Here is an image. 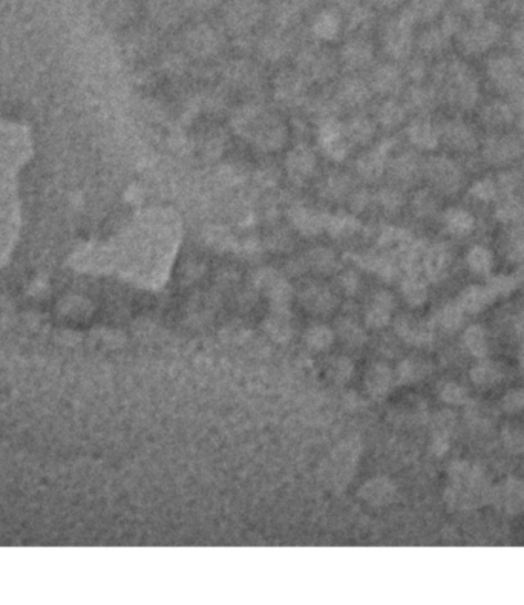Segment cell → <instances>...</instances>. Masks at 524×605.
Returning <instances> with one entry per match:
<instances>
[{
	"label": "cell",
	"mask_w": 524,
	"mask_h": 605,
	"mask_svg": "<svg viewBox=\"0 0 524 605\" xmlns=\"http://www.w3.org/2000/svg\"><path fill=\"white\" fill-rule=\"evenodd\" d=\"M492 82L501 89L511 91L520 85V67L511 57H495L487 64Z\"/></svg>",
	"instance_id": "cell-12"
},
{
	"label": "cell",
	"mask_w": 524,
	"mask_h": 605,
	"mask_svg": "<svg viewBox=\"0 0 524 605\" xmlns=\"http://www.w3.org/2000/svg\"><path fill=\"white\" fill-rule=\"evenodd\" d=\"M408 137L414 146L420 149H434L439 143V134L435 128L426 120H417L408 129Z\"/></svg>",
	"instance_id": "cell-25"
},
{
	"label": "cell",
	"mask_w": 524,
	"mask_h": 605,
	"mask_svg": "<svg viewBox=\"0 0 524 605\" xmlns=\"http://www.w3.org/2000/svg\"><path fill=\"white\" fill-rule=\"evenodd\" d=\"M500 502L505 507L515 509L524 505V486L516 480H509L500 491Z\"/></svg>",
	"instance_id": "cell-37"
},
{
	"label": "cell",
	"mask_w": 524,
	"mask_h": 605,
	"mask_svg": "<svg viewBox=\"0 0 524 605\" xmlns=\"http://www.w3.org/2000/svg\"><path fill=\"white\" fill-rule=\"evenodd\" d=\"M445 225L453 235H466L474 227V216L463 209H449L445 213Z\"/></svg>",
	"instance_id": "cell-31"
},
{
	"label": "cell",
	"mask_w": 524,
	"mask_h": 605,
	"mask_svg": "<svg viewBox=\"0 0 524 605\" xmlns=\"http://www.w3.org/2000/svg\"><path fill=\"white\" fill-rule=\"evenodd\" d=\"M268 245L273 250H287L288 245H291V239L286 231H273L272 236L268 238Z\"/></svg>",
	"instance_id": "cell-56"
},
{
	"label": "cell",
	"mask_w": 524,
	"mask_h": 605,
	"mask_svg": "<svg viewBox=\"0 0 524 605\" xmlns=\"http://www.w3.org/2000/svg\"><path fill=\"white\" fill-rule=\"evenodd\" d=\"M222 149H224L222 137L216 134L206 137L200 143V152L202 154V158L207 159V161H213V159L220 157L222 154Z\"/></svg>",
	"instance_id": "cell-44"
},
{
	"label": "cell",
	"mask_w": 524,
	"mask_h": 605,
	"mask_svg": "<svg viewBox=\"0 0 524 605\" xmlns=\"http://www.w3.org/2000/svg\"><path fill=\"white\" fill-rule=\"evenodd\" d=\"M514 287H515L514 279L506 278V276H498V278H495L489 286V288L492 290V293L495 296L500 295V293H503V295L509 293V291H511Z\"/></svg>",
	"instance_id": "cell-57"
},
{
	"label": "cell",
	"mask_w": 524,
	"mask_h": 605,
	"mask_svg": "<svg viewBox=\"0 0 524 605\" xmlns=\"http://www.w3.org/2000/svg\"><path fill=\"white\" fill-rule=\"evenodd\" d=\"M435 82L439 83L445 97L460 107H471L478 98V85L474 76L464 64L446 62L435 71Z\"/></svg>",
	"instance_id": "cell-1"
},
{
	"label": "cell",
	"mask_w": 524,
	"mask_h": 605,
	"mask_svg": "<svg viewBox=\"0 0 524 605\" xmlns=\"http://www.w3.org/2000/svg\"><path fill=\"white\" fill-rule=\"evenodd\" d=\"M442 398L448 403L460 405L466 400V389L457 383H448L442 391Z\"/></svg>",
	"instance_id": "cell-52"
},
{
	"label": "cell",
	"mask_w": 524,
	"mask_h": 605,
	"mask_svg": "<svg viewBox=\"0 0 524 605\" xmlns=\"http://www.w3.org/2000/svg\"><path fill=\"white\" fill-rule=\"evenodd\" d=\"M471 193L482 201H491L495 198V195H497V186H495V183L491 179H482L472 187Z\"/></svg>",
	"instance_id": "cell-51"
},
{
	"label": "cell",
	"mask_w": 524,
	"mask_h": 605,
	"mask_svg": "<svg viewBox=\"0 0 524 605\" xmlns=\"http://www.w3.org/2000/svg\"><path fill=\"white\" fill-rule=\"evenodd\" d=\"M505 407L511 412L524 411V391L509 392L505 397Z\"/></svg>",
	"instance_id": "cell-55"
},
{
	"label": "cell",
	"mask_w": 524,
	"mask_h": 605,
	"mask_svg": "<svg viewBox=\"0 0 524 605\" xmlns=\"http://www.w3.org/2000/svg\"><path fill=\"white\" fill-rule=\"evenodd\" d=\"M319 143L326 155L331 159L340 161L348 154L349 141L347 140L344 126L336 119H330L320 123Z\"/></svg>",
	"instance_id": "cell-6"
},
{
	"label": "cell",
	"mask_w": 524,
	"mask_h": 605,
	"mask_svg": "<svg viewBox=\"0 0 524 605\" xmlns=\"http://www.w3.org/2000/svg\"><path fill=\"white\" fill-rule=\"evenodd\" d=\"M391 148L390 141L382 143L374 150L367 152L358 159V172L362 178L368 181H376L382 177L385 170V163H387V155Z\"/></svg>",
	"instance_id": "cell-15"
},
{
	"label": "cell",
	"mask_w": 524,
	"mask_h": 605,
	"mask_svg": "<svg viewBox=\"0 0 524 605\" xmlns=\"http://www.w3.org/2000/svg\"><path fill=\"white\" fill-rule=\"evenodd\" d=\"M265 111L256 105H245L239 107L232 116V126L238 135H241L247 140H252V137L256 132L261 121L264 120Z\"/></svg>",
	"instance_id": "cell-14"
},
{
	"label": "cell",
	"mask_w": 524,
	"mask_h": 605,
	"mask_svg": "<svg viewBox=\"0 0 524 605\" xmlns=\"http://www.w3.org/2000/svg\"><path fill=\"white\" fill-rule=\"evenodd\" d=\"M288 216L295 227L305 236H315L325 230L326 215H322L316 210L301 206V204L291 206L288 209Z\"/></svg>",
	"instance_id": "cell-13"
},
{
	"label": "cell",
	"mask_w": 524,
	"mask_h": 605,
	"mask_svg": "<svg viewBox=\"0 0 524 605\" xmlns=\"http://www.w3.org/2000/svg\"><path fill=\"white\" fill-rule=\"evenodd\" d=\"M245 178H247V173L243 167H239L236 164H227L216 170L213 177V183L220 191H225V188L241 186Z\"/></svg>",
	"instance_id": "cell-30"
},
{
	"label": "cell",
	"mask_w": 524,
	"mask_h": 605,
	"mask_svg": "<svg viewBox=\"0 0 524 605\" xmlns=\"http://www.w3.org/2000/svg\"><path fill=\"white\" fill-rule=\"evenodd\" d=\"M503 440L506 448L515 452V454H523L524 452V426H507L503 431Z\"/></svg>",
	"instance_id": "cell-45"
},
{
	"label": "cell",
	"mask_w": 524,
	"mask_h": 605,
	"mask_svg": "<svg viewBox=\"0 0 524 605\" xmlns=\"http://www.w3.org/2000/svg\"><path fill=\"white\" fill-rule=\"evenodd\" d=\"M338 98L342 105L358 107L363 106L369 98V87L359 78L345 80L338 91Z\"/></svg>",
	"instance_id": "cell-22"
},
{
	"label": "cell",
	"mask_w": 524,
	"mask_h": 605,
	"mask_svg": "<svg viewBox=\"0 0 524 605\" xmlns=\"http://www.w3.org/2000/svg\"><path fill=\"white\" fill-rule=\"evenodd\" d=\"M425 71H426L425 63L421 62V60H411L410 63H408V67H406L408 76H410L412 80H416V82H417V80L423 78Z\"/></svg>",
	"instance_id": "cell-61"
},
{
	"label": "cell",
	"mask_w": 524,
	"mask_h": 605,
	"mask_svg": "<svg viewBox=\"0 0 524 605\" xmlns=\"http://www.w3.org/2000/svg\"><path fill=\"white\" fill-rule=\"evenodd\" d=\"M186 67H187V63L184 60V57L180 55V54L169 55L163 63V68L166 69L167 74H171V76L183 74Z\"/></svg>",
	"instance_id": "cell-53"
},
{
	"label": "cell",
	"mask_w": 524,
	"mask_h": 605,
	"mask_svg": "<svg viewBox=\"0 0 524 605\" xmlns=\"http://www.w3.org/2000/svg\"><path fill=\"white\" fill-rule=\"evenodd\" d=\"M287 173L295 183H304L316 169V157L307 146L299 144L290 152L286 159Z\"/></svg>",
	"instance_id": "cell-10"
},
{
	"label": "cell",
	"mask_w": 524,
	"mask_h": 605,
	"mask_svg": "<svg viewBox=\"0 0 524 605\" xmlns=\"http://www.w3.org/2000/svg\"><path fill=\"white\" fill-rule=\"evenodd\" d=\"M371 85L373 89L383 96H394L400 89H402L403 78L400 71L391 64H383V67L377 68L374 74L371 76Z\"/></svg>",
	"instance_id": "cell-19"
},
{
	"label": "cell",
	"mask_w": 524,
	"mask_h": 605,
	"mask_svg": "<svg viewBox=\"0 0 524 605\" xmlns=\"http://www.w3.org/2000/svg\"><path fill=\"white\" fill-rule=\"evenodd\" d=\"M463 310L460 305H446L445 308L440 313V324L446 328V330H457L462 325L463 320Z\"/></svg>",
	"instance_id": "cell-48"
},
{
	"label": "cell",
	"mask_w": 524,
	"mask_h": 605,
	"mask_svg": "<svg viewBox=\"0 0 524 605\" xmlns=\"http://www.w3.org/2000/svg\"><path fill=\"white\" fill-rule=\"evenodd\" d=\"M325 230L329 231L330 235L336 236V238L351 236V235H354V233H358L360 230V222H359L358 218L349 216L345 213L330 215V216H326Z\"/></svg>",
	"instance_id": "cell-26"
},
{
	"label": "cell",
	"mask_w": 524,
	"mask_h": 605,
	"mask_svg": "<svg viewBox=\"0 0 524 605\" xmlns=\"http://www.w3.org/2000/svg\"><path fill=\"white\" fill-rule=\"evenodd\" d=\"M414 16L411 14L410 17H403L402 20L396 21L388 26L387 33H385L383 45L387 53L394 58H406L411 53V24Z\"/></svg>",
	"instance_id": "cell-8"
},
{
	"label": "cell",
	"mask_w": 524,
	"mask_h": 605,
	"mask_svg": "<svg viewBox=\"0 0 524 605\" xmlns=\"http://www.w3.org/2000/svg\"><path fill=\"white\" fill-rule=\"evenodd\" d=\"M420 170V164L416 155L406 154L399 155L394 161L391 163V172L394 175V178L402 181V183H411L414 178H417Z\"/></svg>",
	"instance_id": "cell-28"
},
{
	"label": "cell",
	"mask_w": 524,
	"mask_h": 605,
	"mask_svg": "<svg viewBox=\"0 0 524 605\" xmlns=\"http://www.w3.org/2000/svg\"><path fill=\"white\" fill-rule=\"evenodd\" d=\"M261 54L264 55L267 60L279 62L283 57L288 55L290 45L288 42L281 37V35H267V37L261 42Z\"/></svg>",
	"instance_id": "cell-34"
},
{
	"label": "cell",
	"mask_w": 524,
	"mask_h": 605,
	"mask_svg": "<svg viewBox=\"0 0 524 605\" xmlns=\"http://www.w3.org/2000/svg\"><path fill=\"white\" fill-rule=\"evenodd\" d=\"M225 78L238 89H253L258 86L259 74L252 63L238 60L230 63L225 69Z\"/></svg>",
	"instance_id": "cell-18"
},
{
	"label": "cell",
	"mask_w": 524,
	"mask_h": 605,
	"mask_svg": "<svg viewBox=\"0 0 524 605\" xmlns=\"http://www.w3.org/2000/svg\"><path fill=\"white\" fill-rule=\"evenodd\" d=\"M202 239L210 249H213L216 252L236 249L238 245L235 238H233V233L227 227H224V225L220 224H212V225H207V227H204Z\"/></svg>",
	"instance_id": "cell-24"
},
{
	"label": "cell",
	"mask_w": 524,
	"mask_h": 605,
	"mask_svg": "<svg viewBox=\"0 0 524 605\" xmlns=\"http://www.w3.org/2000/svg\"><path fill=\"white\" fill-rule=\"evenodd\" d=\"M313 31H315L319 39L331 40L336 37V34L339 31V20L336 19V16H333V14H322V16L316 20L315 26H313Z\"/></svg>",
	"instance_id": "cell-40"
},
{
	"label": "cell",
	"mask_w": 524,
	"mask_h": 605,
	"mask_svg": "<svg viewBox=\"0 0 524 605\" xmlns=\"http://www.w3.org/2000/svg\"><path fill=\"white\" fill-rule=\"evenodd\" d=\"M443 0H416L414 3V17L431 19L440 10Z\"/></svg>",
	"instance_id": "cell-49"
},
{
	"label": "cell",
	"mask_w": 524,
	"mask_h": 605,
	"mask_svg": "<svg viewBox=\"0 0 524 605\" xmlns=\"http://www.w3.org/2000/svg\"><path fill=\"white\" fill-rule=\"evenodd\" d=\"M369 201H371V196L365 191L354 192L351 196H349V204H351V209L354 211H363V210H365L367 206L369 204Z\"/></svg>",
	"instance_id": "cell-58"
},
{
	"label": "cell",
	"mask_w": 524,
	"mask_h": 605,
	"mask_svg": "<svg viewBox=\"0 0 524 605\" xmlns=\"http://www.w3.org/2000/svg\"><path fill=\"white\" fill-rule=\"evenodd\" d=\"M351 179L345 173H331L322 184V195L329 200H340L349 193Z\"/></svg>",
	"instance_id": "cell-33"
},
{
	"label": "cell",
	"mask_w": 524,
	"mask_h": 605,
	"mask_svg": "<svg viewBox=\"0 0 524 605\" xmlns=\"http://www.w3.org/2000/svg\"><path fill=\"white\" fill-rule=\"evenodd\" d=\"M434 98H435L434 94L429 89H426V87L416 86V87H412V89H410V92H408L406 103L412 109V111H416L419 114H425L433 109Z\"/></svg>",
	"instance_id": "cell-36"
},
{
	"label": "cell",
	"mask_w": 524,
	"mask_h": 605,
	"mask_svg": "<svg viewBox=\"0 0 524 605\" xmlns=\"http://www.w3.org/2000/svg\"><path fill=\"white\" fill-rule=\"evenodd\" d=\"M336 71V62L331 54L319 48L304 49L297 58V72L305 80L325 82L333 77Z\"/></svg>",
	"instance_id": "cell-2"
},
{
	"label": "cell",
	"mask_w": 524,
	"mask_h": 605,
	"mask_svg": "<svg viewBox=\"0 0 524 605\" xmlns=\"http://www.w3.org/2000/svg\"><path fill=\"white\" fill-rule=\"evenodd\" d=\"M412 209H414V211H416V215H419L420 218L431 216L437 209L435 198L428 191H421L416 196H414Z\"/></svg>",
	"instance_id": "cell-46"
},
{
	"label": "cell",
	"mask_w": 524,
	"mask_h": 605,
	"mask_svg": "<svg viewBox=\"0 0 524 605\" xmlns=\"http://www.w3.org/2000/svg\"><path fill=\"white\" fill-rule=\"evenodd\" d=\"M521 211L523 210H521L520 204H516L514 201H509V202L505 204L503 209H501L500 215H501V218H503V220L515 221V220H518V216L521 215Z\"/></svg>",
	"instance_id": "cell-59"
},
{
	"label": "cell",
	"mask_w": 524,
	"mask_h": 605,
	"mask_svg": "<svg viewBox=\"0 0 524 605\" xmlns=\"http://www.w3.org/2000/svg\"><path fill=\"white\" fill-rule=\"evenodd\" d=\"M402 290H403L405 299L411 305H420L426 301L428 291H426L425 283L421 282L419 278H408L403 282Z\"/></svg>",
	"instance_id": "cell-41"
},
{
	"label": "cell",
	"mask_w": 524,
	"mask_h": 605,
	"mask_svg": "<svg viewBox=\"0 0 524 605\" xmlns=\"http://www.w3.org/2000/svg\"><path fill=\"white\" fill-rule=\"evenodd\" d=\"M507 252L509 256L515 261L524 258V231H521V229H515L512 231L511 238H509Z\"/></svg>",
	"instance_id": "cell-50"
},
{
	"label": "cell",
	"mask_w": 524,
	"mask_h": 605,
	"mask_svg": "<svg viewBox=\"0 0 524 605\" xmlns=\"http://www.w3.org/2000/svg\"><path fill=\"white\" fill-rule=\"evenodd\" d=\"M482 119L487 126L503 128L512 121L514 112L511 106L503 103V101H492L491 105H487L483 109Z\"/></svg>",
	"instance_id": "cell-29"
},
{
	"label": "cell",
	"mask_w": 524,
	"mask_h": 605,
	"mask_svg": "<svg viewBox=\"0 0 524 605\" xmlns=\"http://www.w3.org/2000/svg\"><path fill=\"white\" fill-rule=\"evenodd\" d=\"M330 301V295L325 293L324 290H310L307 293V302L315 307H325Z\"/></svg>",
	"instance_id": "cell-60"
},
{
	"label": "cell",
	"mask_w": 524,
	"mask_h": 605,
	"mask_svg": "<svg viewBox=\"0 0 524 605\" xmlns=\"http://www.w3.org/2000/svg\"><path fill=\"white\" fill-rule=\"evenodd\" d=\"M524 152V143L518 135L506 134L494 137L484 146V157L492 164H509L520 158Z\"/></svg>",
	"instance_id": "cell-5"
},
{
	"label": "cell",
	"mask_w": 524,
	"mask_h": 605,
	"mask_svg": "<svg viewBox=\"0 0 524 605\" xmlns=\"http://www.w3.org/2000/svg\"><path fill=\"white\" fill-rule=\"evenodd\" d=\"M449 252L445 245L435 244L429 245L425 249L423 261H421V270L429 276L431 279L442 278L449 265Z\"/></svg>",
	"instance_id": "cell-17"
},
{
	"label": "cell",
	"mask_w": 524,
	"mask_h": 605,
	"mask_svg": "<svg viewBox=\"0 0 524 605\" xmlns=\"http://www.w3.org/2000/svg\"><path fill=\"white\" fill-rule=\"evenodd\" d=\"M287 140V128L283 123L272 114H265L261 121L256 132L252 137V141L256 148L264 152H274L281 149Z\"/></svg>",
	"instance_id": "cell-7"
},
{
	"label": "cell",
	"mask_w": 524,
	"mask_h": 605,
	"mask_svg": "<svg viewBox=\"0 0 524 605\" xmlns=\"http://www.w3.org/2000/svg\"><path fill=\"white\" fill-rule=\"evenodd\" d=\"M308 264L319 272H330L336 265L334 253L329 249H315L308 253Z\"/></svg>",
	"instance_id": "cell-42"
},
{
	"label": "cell",
	"mask_w": 524,
	"mask_h": 605,
	"mask_svg": "<svg viewBox=\"0 0 524 605\" xmlns=\"http://www.w3.org/2000/svg\"><path fill=\"white\" fill-rule=\"evenodd\" d=\"M445 40H446V34L443 33L442 29H429V31L423 33V35L420 37L419 45L425 53L435 54L443 49Z\"/></svg>",
	"instance_id": "cell-43"
},
{
	"label": "cell",
	"mask_w": 524,
	"mask_h": 605,
	"mask_svg": "<svg viewBox=\"0 0 524 605\" xmlns=\"http://www.w3.org/2000/svg\"><path fill=\"white\" fill-rule=\"evenodd\" d=\"M498 26L492 21H480L462 35V48L468 54H482L498 39Z\"/></svg>",
	"instance_id": "cell-9"
},
{
	"label": "cell",
	"mask_w": 524,
	"mask_h": 605,
	"mask_svg": "<svg viewBox=\"0 0 524 605\" xmlns=\"http://www.w3.org/2000/svg\"><path fill=\"white\" fill-rule=\"evenodd\" d=\"M514 43H515V46L521 51V53H524V26L520 28L518 31L515 33Z\"/></svg>",
	"instance_id": "cell-62"
},
{
	"label": "cell",
	"mask_w": 524,
	"mask_h": 605,
	"mask_svg": "<svg viewBox=\"0 0 524 605\" xmlns=\"http://www.w3.org/2000/svg\"><path fill=\"white\" fill-rule=\"evenodd\" d=\"M471 378L474 380L475 385L489 386V385L497 383V380L500 378V371L497 367H494L492 363L483 362V363H480V365L472 368Z\"/></svg>",
	"instance_id": "cell-39"
},
{
	"label": "cell",
	"mask_w": 524,
	"mask_h": 605,
	"mask_svg": "<svg viewBox=\"0 0 524 605\" xmlns=\"http://www.w3.org/2000/svg\"><path fill=\"white\" fill-rule=\"evenodd\" d=\"M274 96L282 105L299 106L307 96V80L297 71H282L274 78Z\"/></svg>",
	"instance_id": "cell-4"
},
{
	"label": "cell",
	"mask_w": 524,
	"mask_h": 605,
	"mask_svg": "<svg viewBox=\"0 0 524 605\" xmlns=\"http://www.w3.org/2000/svg\"><path fill=\"white\" fill-rule=\"evenodd\" d=\"M340 57L347 68L363 69L373 60V49L365 42L354 40L351 43H347L344 49H342Z\"/></svg>",
	"instance_id": "cell-23"
},
{
	"label": "cell",
	"mask_w": 524,
	"mask_h": 605,
	"mask_svg": "<svg viewBox=\"0 0 524 605\" xmlns=\"http://www.w3.org/2000/svg\"><path fill=\"white\" fill-rule=\"evenodd\" d=\"M377 201L385 211H388V213H396V211H399L400 207H402L403 196L400 192L394 191V188H383V191L378 192Z\"/></svg>",
	"instance_id": "cell-47"
},
{
	"label": "cell",
	"mask_w": 524,
	"mask_h": 605,
	"mask_svg": "<svg viewBox=\"0 0 524 605\" xmlns=\"http://www.w3.org/2000/svg\"><path fill=\"white\" fill-rule=\"evenodd\" d=\"M446 144L458 152H471L477 148V138L472 129L460 121H451L443 128Z\"/></svg>",
	"instance_id": "cell-16"
},
{
	"label": "cell",
	"mask_w": 524,
	"mask_h": 605,
	"mask_svg": "<svg viewBox=\"0 0 524 605\" xmlns=\"http://www.w3.org/2000/svg\"><path fill=\"white\" fill-rule=\"evenodd\" d=\"M220 45H221L220 35H218L212 28H207V26H198L192 29L186 37V46L189 49V53L198 58L215 55L216 51L220 49Z\"/></svg>",
	"instance_id": "cell-11"
},
{
	"label": "cell",
	"mask_w": 524,
	"mask_h": 605,
	"mask_svg": "<svg viewBox=\"0 0 524 605\" xmlns=\"http://www.w3.org/2000/svg\"><path fill=\"white\" fill-rule=\"evenodd\" d=\"M259 17V10L254 0H236L227 14L229 25L236 31L249 29Z\"/></svg>",
	"instance_id": "cell-20"
},
{
	"label": "cell",
	"mask_w": 524,
	"mask_h": 605,
	"mask_svg": "<svg viewBox=\"0 0 524 605\" xmlns=\"http://www.w3.org/2000/svg\"><path fill=\"white\" fill-rule=\"evenodd\" d=\"M495 295L489 287L472 286L463 290V293L458 299V305L466 313H480L483 311L487 305H491Z\"/></svg>",
	"instance_id": "cell-21"
},
{
	"label": "cell",
	"mask_w": 524,
	"mask_h": 605,
	"mask_svg": "<svg viewBox=\"0 0 524 605\" xmlns=\"http://www.w3.org/2000/svg\"><path fill=\"white\" fill-rule=\"evenodd\" d=\"M405 114H406L405 107L402 105L397 103V101L390 100V101H385L381 109H378L377 119L381 121L382 126L392 129V128H397L400 123L405 120Z\"/></svg>",
	"instance_id": "cell-35"
},
{
	"label": "cell",
	"mask_w": 524,
	"mask_h": 605,
	"mask_svg": "<svg viewBox=\"0 0 524 605\" xmlns=\"http://www.w3.org/2000/svg\"><path fill=\"white\" fill-rule=\"evenodd\" d=\"M521 367H523V371H524V360H523V365Z\"/></svg>",
	"instance_id": "cell-64"
},
{
	"label": "cell",
	"mask_w": 524,
	"mask_h": 605,
	"mask_svg": "<svg viewBox=\"0 0 524 605\" xmlns=\"http://www.w3.org/2000/svg\"><path fill=\"white\" fill-rule=\"evenodd\" d=\"M347 140L353 144H367L374 135L373 121L367 116H354V119L344 126Z\"/></svg>",
	"instance_id": "cell-27"
},
{
	"label": "cell",
	"mask_w": 524,
	"mask_h": 605,
	"mask_svg": "<svg viewBox=\"0 0 524 605\" xmlns=\"http://www.w3.org/2000/svg\"><path fill=\"white\" fill-rule=\"evenodd\" d=\"M466 262H468L469 268L474 273L486 274L492 267V256H491L489 250H486L484 247H482V245H477V247H474V249L469 250Z\"/></svg>",
	"instance_id": "cell-38"
},
{
	"label": "cell",
	"mask_w": 524,
	"mask_h": 605,
	"mask_svg": "<svg viewBox=\"0 0 524 605\" xmlns=\"http://www.w3.org/2000/svg\"><path fill=\"white\" fill-rule=\"evenodd\" d=\"M256 183L262 187V188H270L276 184V181H278V172H276L273 167H264V169H261L256 173Z\"/></svg>",
	"instance_id": "cell-54"
},
{
	"label": "cell",
	"mask_w": 524,
	"mask_h": 605,
	"mask_svg": "<svg viewBox=\"0 0 524 605\" xmlns=\"http://www.w3.org/2000/svg\"><path fill=\"white\" fill-rule=\"evenodd\" d=\"M463 342H464V347L468 348V351L474 357H477V359H484L487 353H489L486 334L482 326L478 325L469 326L463 334Z\"/></svg>",
	"instance_id": "cell-32"
},
{
	"label": "cell",
	"mask_w": 524,
	"mask_h": 605,
	"mask_svg": "<svg viewBox=\"0 0 524 605\" xmlns=\"http://www.w3.org/2000/svg\"><path fill=\"white\" fill-rule=\"evenodd\" d=\"M429 181L445 193H454L462 184V172L454 161L443 157L429 158L425 164Z\"/></svg>",
	"instance_id": "cell-3"
},
{
	"label": "cell",
	"mask_w": 524,
	"mask_h": 605,
	"mask_svg": "<svg viewBox=\"0 0 524 605\" xmlns=\"http://www.w3.org/2000/svg\"><path fill=\"white\" fill-rule=\"evenodd\" d=\"M515 326H516V333H518V336L524 339V311L521 313L518 317H516Z\"/></svg>",
	"instance_id": "cell-63"
}]
</instances>
